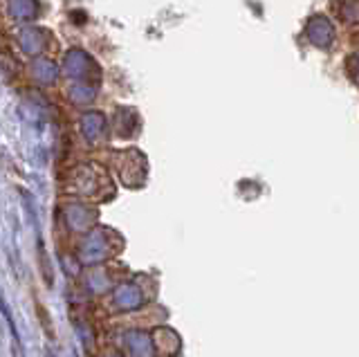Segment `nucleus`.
<instances>
[{"mask_svg": "<svg viewBox=\"0 0 359 357\" xmlns=\"http://www.w3.org/2000/svg\"><path fill=\"white\" fill-rule=\"evenodd\" d=\"M34 310H36V319H38V323H41V328H43V332H45V337L47 339H57V330H54V321H52V315H50V310L41 304V299L38 297H34Z\"/></svg>", "mask_w": 359, "mask_h": 357, "instance_id": "nucleus-1", "label": "nucleus"}, {"mask_svg": "<svg viewBox=\"0 0 359 357\" xmlns=\"http://www.w3.org/2000/svg\"><path fill=\"white\" fill-rule=\"evenodd\" d=\"M38 269H41V276H43V281L47 288H52L54 285V269H52V263H50V256H47V252L43 248V243H38Z\"/></svg>", "mask_w": 359, "mask_h": 357, "instance_id": "nucleus-2", "label": "nucleus"}]
</instances>
